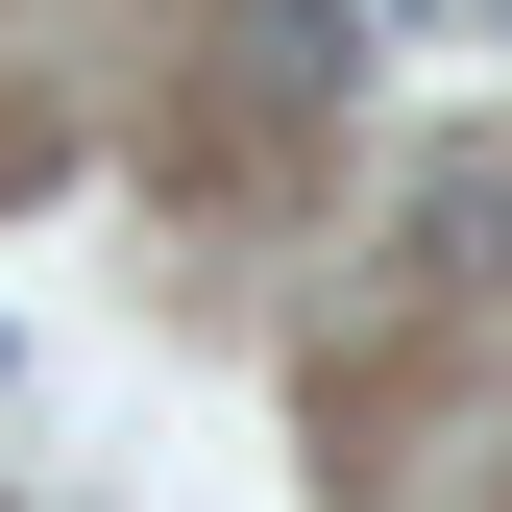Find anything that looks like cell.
Instances as JSON below:
<instances>
[{"label":"cell","instance_id":"1","mask_svg":"<svg viewBox=\"0 0 512 512\" xmlns=\"http://www.w3.org/2000/svg\"><path fill=\"white\" fill-rule=\"evenodd\" d=\"M220 49H244V98H342V0H220Z\"/></svg>","mask_w":512,"mask_h":512}]
</instances>
